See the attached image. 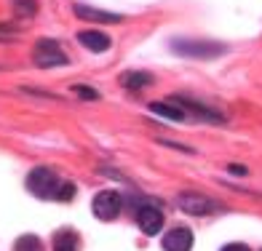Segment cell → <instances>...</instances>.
I'll use <instances>...</instances> for the list:
<instances>
[{"instance_id": "6da1fadb", "label": "cell", "mask_w": 262, "mask_h": 251, "mask_svg": "<svg viewBox=\"0 0 262 251\" xmlns=\"http://www.w3.org/2000/svg\"><path fill=\"white\" fill-rule=\"evenodd\" d=\"M171 51L187 59H217L228 51V45L217 40H171Z\"/></svg>"}, {"instance_id": "7a4b0ae2", "label": "cell", "mask_w": 262, "mask_h": 251, "mask_svg": "<svg viewBox=\"0 0 262 251\" xmlns=\"http://www.w3.org/2000/svg\"><path fill=\"white\" fill-rule=\"evenodd\" d=\"M59 176L54 169H46V166H38L32 169L27 176V190L38 198H56V190H59Z\"/></svg>"}, {"instance_id": "3957f363", "label": "cell", "mask_w": 262, "mask_h": 251, "mask_svg": "<svg viewBox=\"0 0 262 251\" xmlns=\"http://www.w3.org/2000/svg\"><path fill=\"white\" fill-rule=\"evenodd\" d=\"M32 59L35 64L49 70V67H64L67 64V54L62 51V45L51 38H40L35 43V51H32Z\"/></svg>"}, {"instance_id": "277c9868", "label": "cell", "mask_w": 262, "mask_h": 251, "mask_svg": "<svg viewBox=\"0 0 262 251\" xmlns=\"http://www.w3.org/2000/svg\"><path fill=\"white\" fill-rule=\"evenodd\" d=\"M91 209H94V217L102 219V222H113L118 219V214L123 209V200L115 190H102V193L91 200Z\"/></svg>"}, {"instance_id": "5b68a950", "label": "cell", "mask_w": 262, "mask_h": 251, "mask_svg": "<svg viewBox=\"0 0 262 251\" xmlns=\"http://www.w3.org/2000/svg\"><path fill=\"white\" fill-rule=\"evenodd\" d=\"M180 206H182V211L193 214V217H204V214L225 211L214 198H206V195H201V193H182L180 195Z\"/></svg>"}, {"instance_id": "8992f818", "label": "cell", "mask_w": 262, "mask_h": 251, "mask_svg": "<svg viewBox=\"0 0 262 251\" xmlns=\"http://www.w3.org/2000/svg\"><path fill=\"white\" fill-rule=\"evenodd\" d=\"M137 224H139V230L145 233V235H158L161 227H163V214H161V209H156V206H142V209L137 211Z\"/></svg>"}, {"instance_id": "52a82bcc", "label": "cell", "mask_w": 262, "mask_h": 251, "mask_svg": "<svg viewBox=\"0 0 262 251\" xmlns=\"http://www.w3.org/2000/svg\"><path fill=\"white\" fill-rule=\"evenodd\" d=\"M75 16L83 21H94V25H115V21H123L121 14H110V11L102 8H91V6H75Z\"/></svg>"}, {"instance_id": "ba28073f", "label": "cell", "mask_w": 262, "mask_h": 251, "mask_svg": "<svg viewBox=\"0 0 262 251\" xmlns=\"http://www.w3.org/2000/svg\"><path fill=\"white\" fill-rule=\"evenodd\" d=\"M163 248L166 251H190L193 248V233L187 227H174L163 235Z\"/></svg>"}, {"instance_id": "9c48e42d", "label": "cell", "mask_w": 262, "mask_h": 251, "mask_svg": "<svg viewBox=\"0 0 262 251\" xmlns=\"http://www.w3.org/2000/svg\"><path fill=\"white\" fill-rule=\"evenodd\" d=\"M78 43L83 45V49L94 51V54H104L113 45V40L107 38L104 32H99V30H83V32H78Z\"/></svg>"}, {"instance_id": "30bf717a", "label": "cell", "mask_w": 262, "mask_h": 251, "mask_svg": "<svg viewBox=\"0 0 262 251\" xmlns=\"http://www.w3.org/2000/svg\"><path fill=\"white\" fill-rule=\"evenodd\" d=\"M150 112L166 118V121H185V118H187V110L182 104H177L174 99H169V102H152Z\"/></svg>"}, {"instance_id": "8fae6325", "label": "cell", "mask_w": 262, "mask_h": 251, "mask_svg": "<svg viewBox=\"0 0 262 251\" xmlns=\"http://www.w3.org/2000/svg\"><path fill=\"white\" fill-rule=\"evenodd\" d=\"M177 104H182L185 110H193L195 118H201V121H209V123H222V115L220 112H214L209 110V107H204L201 102H193V99H187V97H174Z\"/></svg>"}, {"instance_id": "7c38bea8", "label": "cell", "mask_w": 262, "mask_h": 251, "mask_svg": "<svg viewBox=\"0 0 262 251\" xmlns=\"http://www.w3.org/2000/svg\"><path fill=\"white\" fill-rule=\"evenodd\" d=\"M121 83L128 88V91H139V88H147L152 83V75L145 73V70H134V73H126L121 78Z\"/></svg>"}, {"instance_id": "4fadbf2b", "label": "cell", "mask_w": 262, "mask_h": 251, "mask_svg": "<svg viewBox=\"0 0 262 251\" xmlns=\"http://www.w3.org/2000/svg\"><path fill=\"white\" fill-rule=\"evenodd\" d=\"M78 248H80V243L73 230H59L54 235V251H78Z\"/></svg>"}, {"instance_id": "5bb4252c", "label": "cell", "mask_w": 262, "mask_h": 251, "mask_svg": "<svg viewBox=\"0 0 262 251\" xmlns=\"http://www.w3.org/2000/svg\"><path fill=\"white\" fill-rule=\"evenodd\" d=\"M14 251H43V243L38 235H21V238H16Z\"/></svg>"}, {"instance_id": "9a60e30c", "label": "cell", "mask_w": 262, "mask_h": 251, "mask_svg": "<svg viewBox=\"0 0 262 251\" xmlns=\"http://www.w3.org/2000/svg\"><path fill=\"white\" fill-rule=\"evenodd\" d=\"M14 3V11H16V19H27L38 11V3L35 0H11Z\"/></svg>"}, {"instance_id": "2e32d148", "label": "cell", "mask_w": 262, "mask_h": 251, "mask_svg": "<svg viewBox=\"0 0 262 251\" xmlns=\"http://www.w3.org/2000/svg\"><path fill=\"white\" fill-rule=\"evenodd\" d=\"M75 195V185H70V182H62L56 190V200H73Z\"/></svg>"}, {"instance_id": "e0dca14e", "label": "cell", "mask_w": 262, "mask_h": 251, "mask_svg": "<svg viewBox=\"0 0 262 251\" xmlns=\"http://www.w3.org/2000/svg\"><path fill=\"white\" fill-rule=\"evenodd\" d=\"M75 94L83 99H99V91L97 88H89V86H75Z\"/></svg>"}, {"instance_id": "ac0fdd59", "label": "cell", "mask_w": 262, "mask_h": 251, "mask_svg": "<svg viewBox=\"0 0 262 251\" xmlns=\"http://www.w3.org/2000/svg\"><path fill=\"white\" fill-rule=\"evenodd\" d=\"M222 251H249V246H244V243H228Z\"/></svg>"}, {"instance_id": "d6986e66", "label": "cell", "mask_w": 262, "mask_h": 251, "mask_svg": "<svg viewBox=\"0 0 262 251\" xmlns=\"http://www.w3.org/2000/svg\"><path fill=\"white\" fill-rule=\"evenodd\" d=\"M230 174H235V176H244V174H249V169H244V166L233 163V166H230Z\"/></svg>"}]
</instances>
